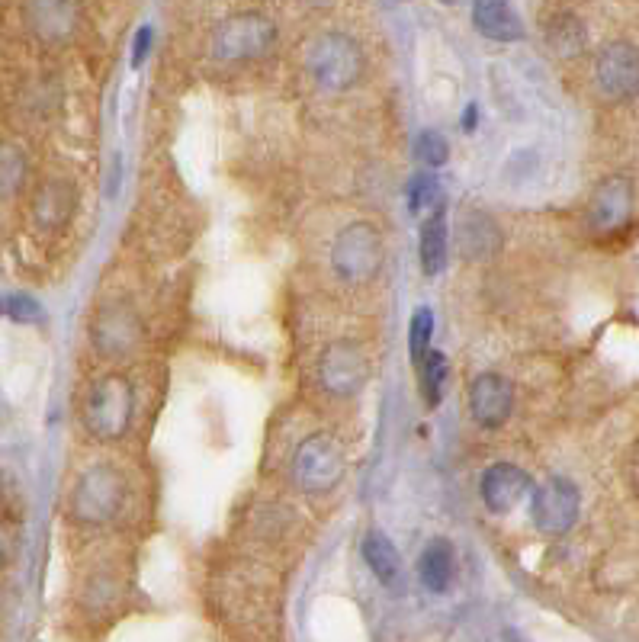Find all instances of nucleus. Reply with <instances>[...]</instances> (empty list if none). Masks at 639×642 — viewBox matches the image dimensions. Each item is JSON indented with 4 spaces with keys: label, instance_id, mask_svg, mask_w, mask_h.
I'll use <instances>...</instances> for the list:
<instances>
[{
    "label": "nucleus",
    "instance_id": "f257e3e1",
    "mask_svg": "<svg viewBox=\"0 0 639 642\" xmlns=\"http://www.w3.org/2000/svg\"><path fill=\"white\" fill-rule=\"evenodd\" d=\"M132 411H135V389L126 376L110 373L100 376L87 392L84 402V427L90 431L94 440H119L126 437L129 424H132Z\"/></svg>",
    "mask_w": 639,
    "mask_h": 642
},
{
    "label": "nucleus",
    "instance_id": "393cba45",
    "mask_svg": "<svg viewBox=\"0 0 639 642\" xmlns=\"http://www.w3.org/2000/svg\"><path fill=\"white\" fill-rule=\"evenodd\" d=\"M431 334H434V315H431V309H418L412 315V331H408V350H412V363L415 366L431 350Z\"/></svg>",
    "mask_w": 639,
    "mask_h": 642
},
{
    "label": "nucleus",
    "instance_id": "4be33fe9",
    "mask_svg": "<svg viewBox=\"0 0 639 642\" xmlns=\"http://www.w3.org/2000/svg\"><path fill=\"white\" fill-rule=\"evenodd\" d=\"M440 200H444V193H440L437 177L431 171L415 174L412 187H408V209H412L415 216H431L434 209H440Z\"/></svg>",
    "mask_w": 639,
    "mask_h": 642
},
{
    "label": "nucleus",
    "instance_id": "c85d7f7f",
    "mask_svg": "<svg viewBox=\"0 0 639 642\" xmlns=\"http://www.w3.org/2000/svg\"><path fill=\"white\" fill-rule=\"evenodd\" d=\"M463 129H466V132L476 129V106H469V110L463 113Z\"/></svg>",
    "mask_w": 639,
    "mask_h": 642
},
{
    "label": "nucleus",
    "instance_id": "6e6552de",
    "mask_svg": "<svg viewBox=\"0 0 639 642\" xmlns=\"http://www.w3.org/2000/svg\"><path fill=\"white\" fill-rule=\"evenodd\" d=\"M23 20L42 45H65L81 29V0H26Z\"/></svg>",
    "mask_w": 639,
    "mask_h": 642
},
{
    "label": "nucleus",
    "instance_id": "20e7f679",
    "mask_svg": "<svg viewBox=\"0 0 639 642\" xmlns=\"http://www.w3.org/2000/svg\"><path fill=\"white\" fill-rule=\"evenodd\" d=\"M126 501V482L113 466H90L84 476L74 482L71 492V517L78 524L100 527L113 521Z\"/></svg>",
    "mask_w": 639,
    "mask_h": 642
},
{
    "label": "nucleus",
    "instance_id": "5701e85b",
    "mask_svg": "<svg viewBox=\"0 0 639 642\" xmlns=\"http://www.w3.org/2000/svg\"><path fill=\"white\" fill-rule=\"evenodd\" d=\"M26 180V158L20 148L0 145V200L13 196Z\"/></svg>",
    "mask_w": 639,
    "mask_h": 642
},
{
    "label": "nucleus",
    "instance_id": "6ab92c4d",
    "mask_svg": "<svg viewBox=\"0 0 639 642\" xmlns=\"http://www.w3.org/2000/svg\"><path fill=\"white\" fill-rule=\"evenodd\" d=\"M501 244V235H498V225L485 216V212H466L463 222H460V248L466 257H492Z\"/></svg>",
    "mask_w": 639,
    "mask_h": 642
},
{
    "label": "nucleus",
    "instance_id": "423d86ee",
    "mask_svg": "<svg viewBox=\"0 0 639 642\" xmlns=\"http://www.w3.org/2000/svg\"><path fill=\"white\" fill-rule=\"evenodd\" d=\"M344 476V453L328 434H312L293 453V479L306 495H325Z\"/></svg>",
    "mask_w": 639,
    "mask_h": 642
},
{
    "label": "nucleus",
    "instance_id": "a878e982",
    "mask_svg": "<svg viewBox=\"0 0 639 642\" xmlns=\"http://www.w3.org/2000/svg\"><path fill=\"white\" fill-rule=\"evenodd\" d=\"M0 315H7L13 321H39L42 309L39 302L29 296H4L0 299Z\"/></svg>",
    "mask_w": 639,
    "mask_h": 642
},
{
    "label": "nucleus",
    "instance_id": "9d476101",
    "mask_svg": "<svg viewBox=\"0 0 639 642\" xmlns=\"http://www.w3.org/2000/svg\"><path fill=\"white\" fill-rule=\"evenodd\" d=\"M595 81L604 97L630 100L639 94V49L630 42H611L598 52Z\"/></svg>",
    "mask_w": 639,
    "mask_h": 642
},
{
    "label": "nucleus",
    "instance_id": "dca6fc26",
    "mask_svg": "<svg viewBox=\"0 0 639 642\" xmlns=\"http://www.w3.org/2000/svg\"><path fill=\"white\" fill-rule=\"evenodd\" d=\"M473 23L492 42H517L524 36V23L508 0H473Z\"/></svg>",
    "mask_w": 639,
    "mask_h": 642
},
{
    "label": "nucleus",
    "instance_id": "a211bd4d",
    "mask_svg": "<svg viewBox=\"0 0 639 642\" xmlns=\"http://www.w3.org/2000/svg\"><path fill=\"white\" fill-rule=\"evenodd\" d=\"M418 257H421L424 277H437V273L444 270V264H447V219H444V209H434L431 216H424Z\"/></svg>",
    "mask_w": 639,
    "mask_h": 642
},
{
    "label": "nucleus",
    "instance_id": "2eb2a0df",
    "mask_svg": "<svg viewBox=\"0 0 639 642\" xmlns=\"http://www.w3.org/2000/svg\"><path fill=\"white\" fill-rule=\"evenodd\" d=\"M74 206H78V193L68 180H45L33 200V219L42 232H58L71 222Z\"/></svg>",
    "mask_w": 639,
    "mask_h": 642
},
{
    "label": "nucleus",
    "instance_id": "f8f14e48",
    "mask_svg": "<svg viewBox=\"0 0 639 642\" xmlns=\"http://www.w3.org/2000/svg\"><path fill=\"white\" fill-rule=\"evenodd\" d=\"M511 408H514V389L511 382L501 376V373H479L469 386V411L479 427H501L511 418Z\"/></svg>",
    "mask_w": 639,
    "mask_h": 642
},
{
    "label": "nucleus",
    "instance_id": "cd10ccee",
    "mask_svg": "<svg viewBox=\"0 0 639 642\" xmlns=\"http://www.w3.org/2000/svg\"><path fill=\"white\" fill-rule=\"evenodd\" d=\"M151 52V26H142L139 33H135V45H132V65L139 68L142 61L148 58Z\"/></svg>",
    "mask_w": 639,
    "mask_h": 642
},
{
    "label": "nucleus",
    "instance_id": "bb28decb",
    "mask_svg": "<svg viewBox=\"0 0 639 642\" xmlns=\"http://www.w3.org/2000/svg\"><path fill=\"white\" fill-rule=\"evenodd\" d=\"M553 42H556V49H559L562 55H575V52H582L585 33L578 29L575 20H562V33H556Z\"/></svg>",
    "mask_w": 639,
    "mask_h": 642
},
{
    "label": "nucleus",
    "instance_id": "ddd939ff",
    "mask_svg": "<svg viewBox=\"0 0 639 642\" xmlns=\"http://www.w3.org/2000/svg\"><path fill=\"white\" fill-rule=\"evenodd\" d=\"M530 492H534V482H530L527 472L514 463H495L482 472V501H485V508L495 514L514 511Z\"/></svg>",
    "mask_w": 639,
    "mask_h": 642
},
{
    "label": "nucleus",
    "instance_id": "f03ea898",
    "mask_svg": "<svg viewBox=\"0 0 639 642\" xmlns=\"http://www.w3.org/2000/svg\"><path fill=\"white\" fill-rule=\"evenodd\" d=\"M306 68L312 74V81L322 90L341 94V90L354 87L363 78L367 58H363V49L357 45V39L344 36V33H325L309 45Z\"/></svg>",
    "mask_w": 639,
    "mask_h": 642
},
{
    "label": "nucleus",
    "instance_id": "b1692460",
    "mask_svg": "<svg viewBox=\"0 0 639 642\" xmlns=\"http://www.w3.org/2000/svg\"><path fill=\"white\" fill-rule=\"evenodd\" d=\"M415 155H418V161L424 167H431V171H434V167H444L447 164L450 145H447V139L437 129H424V132H418V139H415Z\"/></svg>",
    "mask_w": 639,
    "mask_h": 642
},
{
    "label": "nucleus",
    "instance_id": "4468645a",
    "mask_svg": "<svg viewBox=\"0 0 639 642\" xmlns=\"http://www.w3.org/2000/svg\"><path fill=\"white\" fill-rule=\"evenodd\" d=\"M633 212V183L627 177H611L595 190L591 200V225L598 232H614V228L627 225Z\"/></svg>",
    "mask_w": 639,
    "mask_h": 642
},
{
    "label": "nucleus",
    "instance_id": "9b49d317",
    "mask_svg": "<svg viewBox=\"0 0 639 642\" xmlns=\"http://www.w3.org/2000/svg\"><path fill=\"white\" fill-rule=\"evenodd\" d=\"M578 504H582V495L569 479H546L537 492H534V524L540 533H566L572 530V524L578 521Z\"/></svg>",
    "mask_w": 639,
    "mask_h": 642
},
{
    "label": "nucleus",
    "instance_id": "aec40b11",
    "mask_svg": "<svg viewBox=\"0 0 639 642\" xmlns=\"http://www.w3.org/2000/svg\"><path fill=\"white\" fill-rule=\"evenodd\" d=\"M363 559H367V565L373 569V575L379 578L383 585H395L399 582V575H402V559H399V549L392 546V540L386 537V533H367V540H363Z\"/></svg>",
    "mask_w": 639,
    "mask_h": 642
},
{
    "label": "nucleus",
    "instance_id": "7ed1b4c3",
    "mask_svg": "<svg viewBox=\"0 0 639 642\" xmlns=\"http://www.w3.org/2000/svg\"><path fill=\"white\" fill-rule=\"evenodd\" d=\"M386 261L383 235L370 222H351L341 228L331 248V267L347 283H370Z\"/></svg>",
    "mask_w": 639,
    "mask_h": 642
},
{
    "label": "nucleus",
    "instance_id": "c756f323",
    "mask_svg": "<svg viewBox=\"0 0 639 642\" xmlns=\"http://www.w3.org/2000/svg\"><path fill=\"white\" fill-rule=\"evenodd\" d=\"M440 4H456V0H440Z\"/></svg>",
    "mask_w": 639,
    "mask_h": 642
},
{
    "label": "nucleus",
    "instance_id": "0eeeda50",
    "mask_svg": "<svg viewBox=\"0 0 639 642\" xmlns=\"http://www.w3.org/2000/svg\"><path fill=\"white\" fill-rule=\"evenodd\" d=\"M318 379L334 399H351L370 379V360L357 341H334L318 360Z\"/></svg>",
    "mask_w": 639,
    "mask_h": 642
},
{
    "label": "nucleus",
    "instance_id": "f3484780",
    "mask_svg": "<svg viewBox=\"0 0 639 642\" xmlns=\"http://www.w3.org/2000/svg\"><path fill=\"white\" fill-rule=\"evenodd\" d=\"M453 572H456V556H453V546L447 540H431L424 546V553L418 559V575H421V585L440 594L447 591L453 582Z\"/></svg>",
    "mask_w": 639,
    "mask_h": 642
},
{
    "label": "nucleus",
    "instance_id": "39448f33",
    "mask_svg": "<svg viewBox=\"0 0 639 642\" xmlns=\"http://www.w3.org/2000/svg\"><path fill=\"white\" fill-rule=\"evenodd\" d=\"M273 45H277V26L264 13H235L212 36V49L222 61H254L267 55Z\"/></svg>",
    "mask_w": 639,
    "mask_h": 642
},
{
    "label": "nucleus",
    "instance_id": "412c9836",
    "mask_svg": "<svg viewBox=\"0 0 639 642\" xmlns=\"http://www.w3.org/2000/svg\"><path fill=\"white\" fill-rule=\"evenodd\" d=\"M415 370H418V379H421L418 386H421L424 402H428V408H437L440 395H444V382H447V357L440 354V350H428Z\"/></svg>",
    "mask_w": 639,
    "mask_h": 642
},
{
    "label": "nucleus",
    "instance_id": "1a4fd4ad",
    "mask_svg": "<svg viewBox=\"0 0 639 642\" xmlns=\"http://www.w3.org/2000/svg\"><path fill=\"white\" fill-rule=\"evenodd\" d=\"M90 338L103 357H129L142 344V318L123 302L103 305L90 328Z\"/></svg>",
    "mask_w": 639,
    "mask_h": 642
}]
</instances>
